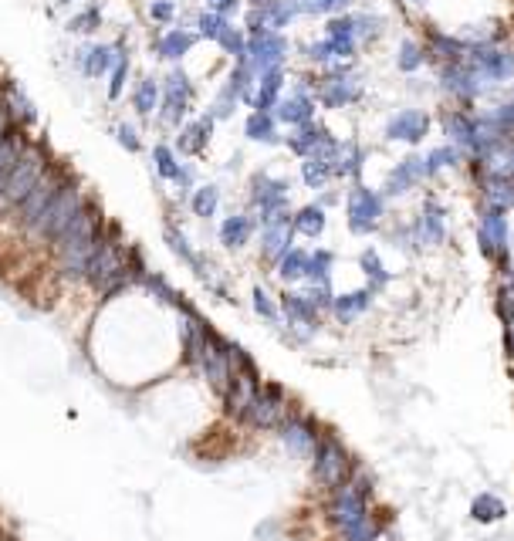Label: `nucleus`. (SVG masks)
<instances>
[{
  "label": "nucleus",
  "instance_id": "obj_57",
  "mask_svg": "<svg viewBox=\"0 0 514 541\" xmlns=\"http://www.w3.org/2000/svg\"><path fill=\"white\" fill-rule=\"evenodd\" d=\"M112 136H115V143H119L126 153H143V136H139V129L132 126V122H115L112 126Z\"/></svg>",
  "mask_w": 514,
  "mask_h": 541
},
{
  "label": "nucleus",
  "instance_id": "obj_44",
  "mask_svg": "<svg viewBox=\"0 0 514 541\" xmlns=\"http://www.w3.org/2000/svg\"><path fill=\"white\" fill-rule=\"evenodd\" d=\"M183 163H186V159L176 153V146H170V143H156L153 146V170H156V176L163 183L176 186V180H180V173H183Z\"/></svg>",
  "mask_w": 514,
  "mask_h": 541
},
{
  "label": "nucleus",
  "instance_id": "obj_26",
  "mask_svg": "<svg viewBox=\"0 0 514 541\" xmlns=\"http://www.w3.org/2000/svg\"><path fill=\"white\" fill-rule=\"evenodd\" d=\"M119 48H122L119 41H115V44H99V41L78 44L75 55H72L78 75H85V78H109V72L115 68V61H119Z\"/></svg>",
  "mask_w": 514,
  "mask_h": 541
},
{
  "label": "nucleus",
  "instance_id": "obj_59",
  "mask_svg": "<svg viewBox=\"0 0 514 541\" xmlns=\"http://www.w3.org/2000/svg\"><path fill=\"white\" fill-rule=\"evenodd\" d=\"M318 203H322V207L329 210V207H335V203H342V193H339V190H332V186H329V190L318 193Z\"/></svg>",
  "mask_w": 514,
  "mask_h": 541
},
{
  "label": "nucleus",
  "instance_id": "obj_27",
  "mask_svg": "<svg viewBox=\"0 0 514 541\" xmlns=\"http://www.w3.org/2000/svg\"><path fill=\"white\" fill-rule=\"evenodd\" d=\"M200 34L197 28H183V24H173V28H159L153 38V55L159 61H170V65H180V61L197 48Z\"/></svg>",
  "mask_w": 514,
  "mask_h": 541
},
{
  "label": "nucleus",
  "instance_id": "obj_37",
  "mask_svg": "<svg viewBox=\"0 0 514 541\" xmlns=\"http://www.w3.org/2000/svg\"><path fill=\"white\" fill-rule=\"evenodd\" d=\"M28 143H31L28 129L11 126V122H7L4 136H0V186H4L7 176H11V170L17 166V159H21L24 149H28Z\"/></svg>",
  "mask_w": 514,
  "mask_h": 541
},
{
  "label": "nucleus",
  "instance_id": "obj_7",
  "mask_svg": "<svg viewBox=\"0 0 514 541\" xmlns=\"http://www.w3.org/2000/svg\"><path fill=\"white\" fill-rule=\"evenodd\" d=\"M315 95L325 112H342L366 99V82L356 65H332L315 75Z\"/></svg>",
  "mask_w": 514,
  "mask_h": 541
},
{
  "label": "nucleus",
  "instance_id": "obj_23",
  "mask_svg": "<svg viewBox=\"0 0 514 541\" xmlns=\"http://www.w3.org/2000/svg\"><path fill=\"white\" fill-rule=\"evenodd\" d=\"M278 301H281V315H285V325L291 328V332H298L301 339H308V335H312L315 328H318V322H322V308L315 305L308 291L288 288Z\"/></svg>",
  "mask_w": 514,
  "mask_h": 541
},
{
  "label": "nucleus",
  "instance_id": "obj_51",
  "mask_svg": "<svg viewBox=\"0 0 514 541\" xmlns=\"http://www.w3.org/2000/svg\"><path fill=\"white\" fill-rule=\"evenodd\" d=\"M298 4L305 17H325L329 21L335 14H349L356 0H298Z\"/></svg>",
  "mask_w": 514,
  "mask_h": 541
},
{
  "label": "nucleus",
  "instance_id": "obj_25",
  "mask_svg": "<svg viewBox=\"0 0 514 541\" xmlns=\"http://www.w3.org/2000/svg\"><path fill=\"white\" fill-rule=\"evenodd\" d=\"M163 237H166V244H170V251L180 257V261H183L193 274H197L203 285H207V288L217 285L214 274H210V271H214V268H210V261L197 251V247L190 244V237L183 234V227L176 224V220H166V224H163Z\"/></svg>",
  "mask_w": 514,
  "mask_h": 541
},
{
  "label": "nucleus",
  "instance_id": "obj_16",
  "mask_svg": "<svg viewBox=\"0 0 514 541\" xmlns=\"http://www.w3.org/2000/svg\"><path fill=\"white\" fill-rule=\"evenodd\" d=\"M291 416V403L285 396V389L274 383H261V389L254 393L251 406L244 413V423L254 430H278Z\"/></svg>",
  "mask_w": 514,
  "mask_h": 541
},
{
  "label": "nucleus",
  "instance_id": "obj_34",
  "mask_svg": "<svg viewBox=\"0 0 514 541\" xmlns=\"http://www.w3.org/2000/svg\"><path fill=\"white\" fill-rule=\"evenodd\" d=\"M244 136H247V143H257V146H285L281 122L274 119V112H247Z\"/></svg>",
  "mask_w": 514,
  "mask_h": 541
},
{
  "label": "nucleus",
  "instance_id": "obj_32",
  "mask_svg": "<svg viewBox=\"0 0 514 541\" xmlns=\"http://www.w3.org/2000/svg\"><path fill=\"white\" fill-rule=\"evenodd\" d=\"M288 85H291L288 68H271V72L257 75L251 112H274V109H278V102H281V95L288 92Z\"/></svg>",
  "mask_w": 514,
  "mask_h": 541
},
{
  "label": "nucleus",
  "instance_id": "obj_28",
  "mask_svg": "<svg viewBox=\"0 0 514 541\" xmlns=\"http://www.w3.org/2000/svg\"><path fill=\"white\" fill-rule=\"evenodd\" d=\"M214 126H217V119L210 112H203V115H193L186 126L176 129V153L186 156V159H197L203 156L210 149V139H214Z\"/></svg>",
  "mask_w": 514,
  "mask_h": 541
},
{
  "label": "nucleus",
  "instance_id": "obj_50",
  "mask_svg": "<svg viewBox=\"0 0 514 541\" xmlns=\"http://www.w3.org/2000/svg\"><path fill=\"white\" fill-rule=\"evenodd\" d=\"M227 24H230V17L224 14H217V11H210V7H203V11L197 14V21H193V28H197V34L203 41H220V34L227 31Z\"/></svg>",
  "mask_w": 514,
  "mask_h": 541
},
{
  "label": "nucleus",
  "instance_id": "obj_49",
  "mask_svg": "<svg viewBox=\"0 0 514 541\" xmlns=\"http://www.w3.org/2000/svg\"><path fill=\"white\" fill-rule=\"evenodd\" d=\"M247 31L241 28V24H234L230 21L227 24V31L220 34V41H217V48L224 51V55L230 58V61H247Z\"/></svg>",
  "mask_w": 514,
  "mask_h": 541
},
{
  "label": "nucleus",
  "instance_id": "obj_4",
  "mask_svg": "<svg viewBox=\"0 0 514 541\" xmlns=\"http://www.w3.org/2000/svg\"><path fill=\"white\" fill-rule=\"evenodd\" d=\"M362 51V38H359V28H356V14H335L325 21L322 34L315 41L301 44V58L308 61L318 72L332 65H356Z\"/></svg>",
  "mask_w": 514,
  "mask_h": 541
},
{
  "label": "nucleus",
  "instance_id": "obj_42",
  "mask_svg": "<svg viewBox=\"0 0 514 541\" xmlns=\"http://www.w3.org/2000/svg\"><path fill=\"white\" fill-rule=\"evenodd\" d=\"M464 153H460L457 146L443 143V146H430L427 153H423V163H427V180L433 183L440 173H450V170H460L464 166Z\"/></svg>",
  "mask_w": 514,
  "mask_h": 541
},
{
  "label": "nucleus",
  "instance_id": "obj_41",
  "mask_svg": "<svg viewBox=\"0 0 514 541\" xmlns=\"http://www.w3.org/2000/svg\"><path fill=\"white\" fill-rule=\"evenodd\" d=\"M159 102H163V82L153 75H143L136 85H132V112L139 119H153L159 112Z\"/></svg>",
  "mask_w": 514,
  "mask_h": 541
},
{
  "label": "nucleus",
  "instance_id": "obj_9",
  "mask_svg": "<svg viewBox=\"0 0 514 541\" xmlns=\"http://www.w3.org/2000/svg\"><path fill=\"white\" fill-rule=\"evenodd\" d=\"M193 102H197V85L183 72L180 65H173L163 78V102H159L156 122L163 129H180L193 119Z\"/></svg>",
  "mask_w": 514,
  "mask_h": 541
},
{
  "label": "nucleus",
  "instance_id": "obj_3",
  "mask_svg": "<svg viewBox=\"0 0 514 541\" xmlns=\"http://www.w3.org/2000/svg\"><path fill=\"white\" fill-rule=\"evenodd\" d=\"M329 518L339 528L342 541H386L383 528L369 511V484L359 481V477H352V481L332 491Z\"/></svg>",
  "mask_w": 514,
  "mask_h": 541
},
{
  "label": "nucleus",
  "instance_id": "obj_54",
  "mask_svg": "<svg viewBox=\"0 0 514 541\" xmlns=\"http://www.w3.org/2000/svg\"><path fill=\"white\" fill-rule=\"evenodd\" d=\"M471 511H474V518L477 521H484V525H491V521H498L501 514H504V501L498 498V494H477L474 504H471Z\"/></svg>",
  "mask_w": 514,
  "mask_h": 541
},
{
  "label": "nucleus",
  "instance_id": "obj_56",
  "mask_svg": "<svg viewBox=\"0 0 514 541\" xmlns=\"http://www.w3.org/2000/svg\"><path fill=\"white\" fill-rule=\"evenodd\" d=\"M146 14H149V21H153L156 28H173L180 7H176V0H149Z\"/></svg>",
  "mask_w": 514,
  "mask_h": 541
},
{
  "label": "nucleus",
  "instance_id": "obj_52",
  "mask_svg": "<svg viewBox=\"0 0 514 541\" xmlns=\"http://www.w3.org/2000/svg\"><path fill=\"white\" fill-rule=\"evenodd\" d=\"M251 305H254V312L264 318V322H271V325L285 322V315H281V301H274V298L268 295V288L257 285V288L251 291Z\"/></svg>",
  "mask_w": 514,
  "mask_h": 541
},
{
  "label": "nucleus",
  "instance_id": "obj_38",
  "mask_svg": "<svg viewBox=\"0 0 514 541\" xmlns=\"http://www.w3.org/2000/svg\"><path fill=\"white\" fill-rule=\"evenodd\" d=\"M396 72L406 75V78H416L423 72V68L430 65V55H427V44H423V38H403L400 44H396Z\"/></svg>",
  "mask_w": 514,
  "mask_h": 541
},
{
  "label": "nucleus",
  "instance_id": "obj_12",
  "mask_svg": "<svg viewBox=\"0 0 514 541\" xmlns=\"http://www.w3.org/2000/svg\"><path fill=\"white\" fill-rule=\"evenodd\" d=\"M440 129H443V136H447V143L450 146H457L460 153L467 156V163L477 156H484L487 149H491L494 143L484 136V129H481V122H477V112L474 109H443L440 112Z\"/></svg>",
  "mask_w": 514,
  "mask_h": 541
},
{
  "label": "nucleus",
  "instance_id": "obj_21",
  "mask_svg": "<svg viewBox=\"0 0 514 541\" xmlns=\"http://www.w3.org/2000/svg\"><path fill=\"white\" fill-rule=\"evenodd\" d=\"M427 180V163H423V153H406L403 159H396V166L386 173L383 180V197L386 200H403L410 197L413 190H420Z\"/></svg>",
  "mask_w": 514,
  "mask_h": 541
},
{
  "label": "nucleus",
  "instance_id": "obj_15",
  "mask_svg": "<svg viewBox=\"0 0 514 541\" xmlns=\"http://www.w3.org/2000/svg\"><path fill=\"white\" fill-rule=\"evenodd\" d=\"M433 115L420 105H403V109L389 112L383 122V139L386 143H403V146H423V139L430 136Z\"/></svg>",
  "mask_w": 514,
  "mask_h": 541
},
{
  "label": "nucleus",
  "instance_id": "obj_45",
  "mask_svg": "<svg viewBox=\"0 0 514 541\" xmlns=\"http://www.w3.org/2000/svg\"><path fill=\"white\" fill-rule=\"evenodd\" d=\"M305 271H308V251L305 247H291V251L274 264V274L291 288V285H305Z\"/></svg>",
  "mask_w": 514,
  "mask_h": 541
},
{
  "label": "nucleus",
  "instance_id": "obj_53",
  "mask_svg": "<svg viewBox=\"0 0 514 541\" xmlns=\"http://www.w3.org/2000/svg\"><path fill=\"white\" fill-rule=\"evenodd\" d=\"M102 28V7L99 4H85L72 21H68V31L72 34H95Z\"/></svg>",
  "mask_w": 514,
  "mask_h": 541
},
{
  "label": "nucleus",
  "instance_id": "obj_22",
  "mask_svg": "<svg viewBox=\"0 0 514 541\" xmlns=\"http://www.w3.org/2000/svg\"><path fill=\"white\" fill-rule=\"evenodd\" d=\"M278 437H281V443H285V450L291 457H301V460L308 457V460H312L318 443H322V430H318V423L312 420V416L291 410L288 420L278 427Z\"/></svg>",
  "mask_w": 514,
  "mask_h": 541
},
{
  "label": "nucleus",
  "instance_id": "obj_29",
  "mask_svg": "<svg viewBox=\"0 0 514 541\" xmlns=\"http://www.w3.org/2000/svg\"><path fill=\"white\" fill-rule=\"evenodd\" d=\"M0 109H4L11 126L31 129L38 122V109H34V102L24 95V88L14 78H0Z\"/></svg>",
  "mask_w": 514,
  "mask_h": 541
},
{
  "label": "nucleus",
  "instance_id": "obj_2",
  "mask_svg": "<svg viewBox=\"0 0 514 541\" xmlns=\"http://www.w3.org/2000/svg\"><path fill=\"white\" fill-rule=\"evenodd\" d=\"M471 173L481 193V207L514 210V136L498 139L484 156L471 159Z\"/></svg>",
  "mask_w": 514,
  "mask_h": 541
},
{
  "label": "nucleus",
  "instance_id": "obj_20",
  "mask_svg": "<svg viewBox=\"0 0 514 541\" xmlns=\"http://www.w3.org/2000/svg\"><path fill=\"white\" fill-rule=\"evenodd\" d=\"M295 210H285V214H278L274 220H268V224H261V230H257V247H261V261L264 264H278L281 257H285L291 247H295Z\"/></svg>",
  "mask_w": 514,
  "mask_h": 541
},
{
  "label": "nucleus",
  "instance_id": "obj_31",
  "mask_svg": "<svg viewBox=\"0 0 514 541\" xmlns=\"http://www.w3.org/2000/svg\"><path fill=\"white\" fill-rule=\"evenodd\" d=\"M369 166V149L359 139H342L339 153H335V180L339 183H362V173Z\"/></svg>",
  "mask_w": 514,
  "mask_h": 541
},
{
  "label": "nucleus",
  "instance_id": "obj_58",
  "mask_svg": "<svg viewBox=\"0 0 514 541\" xmlns=\"http://www.w3.org/2000/svg\"><path fill=\"white\" fill-rule=\"evenodd\" d=\"M207 7H210V11H217V14H224V17H230V21H234V17L244 11V0H207Z\"/></svg>",
  "mask_w": 514,
  "mask_h": 541
},
{
  "label": "nucleus",
  "instance_id": "obj_36",
  "mask_svg": "<svg viewBox=\"0 0 514 541\" xmlns=\"http://www.w3.org/2000/svg\"><path fill=\"white\" fill-rule=\"evenodd\" d=\"M372 291L369 288H356V291H342V295H335V301H332V318L339 325H352L356 318H362L369 312V305H372Z\"/></svg>",
  "mask_w": 514,
  "mask_h": 541
},
{
  "label": "nucleus",
  "instance_id": "obj_13",
  "mask_svg": "<svg viewBox=\"0 0 514 541\" xmlns=\"http://www.w3.org/2000/svg\"><path fill=\"white\" fill-rule=\"evenodd\" d=\"M318 95H315V78H295L288 85V92L281 95L278 109H274V119L281 122V129H301L318 122Z\"/></svg>",
  "mask_w": 514,
  "mask_h": 541
},
{
  "label": "nucleus",
  "instance_id": "obj_48",
  "mask_svg": "<svg viewBox=\"0 0 514 541\" xmlns=\"http://www.w3.org/2000/svg\"><path fill=\"white\" fill-rule=\"evenodd\" d=\"M119 61H115V68L109 72V85H105V95H109V102H119L122 92H126L129 85V75H132V58H129V48L126 41H119Z\"/></svg>",
  "mask_w": 514,
  "mask_h": 541
},
{
  "label": "nucleus",
  "instance_id": "obj_33",
  "mask_svg": "<svg viewBox=\"0 0 514 541\" xmlns=\"http://www.w3.org/2000/svg\"><path fill=\"white\" fill-rule=\"evenodd\" d=\"M335 153H339V149H335ZM335 153H315V156L301 159L298 176H301V186H305V190L322 193L335 183Z\"/></svg>",
  "mask_w": 514,
  "mask_h": 541
},
{
  "label": "nucleus",
  "instance_id": "obj_40",
  "mask_svg": "<svg viewBox=\"0 0 514 541\" xmlns=\"http://www.w3.org/2000/svg\"><path fill=\"white\" fill-rule=\"evenodd\" d=\"M295 234L298 237H305V241H318V237L329 230V210L322 207L318 200H312V203H305V207H298L295 210Z\"/></svg>",
  "mask_w": 514,
  "mask_h": 541
},
{
  "label": "nucleus",
  "instance_id": "obj_24",
  "mask_svg": "<svg viewBox=\"0 0 514 541\" xmlns=\"http://www.w3.org/2000/svg\"><path fill=\"white\" fill-rule=\"evenodd\" d=\"M342 143V136L325 126V122H312V126H301V129H288L285 136V146L291 156L305 159V156H315V153H335Z\"/></svg>",
  "mask_w": 514,
  "mask_h": 541
},
{
  "label": "nucleus",
  "instance_id": "obj_47",
  "mask_svg": "<svg viewBox=\"0 0 514 541\" xmlns=\"http://www.w3.org/2000/svg\"><path fill=\"white\" fill-rule=\"evenodd\" d=\"M356 14V28H359V38H362V48H372L383 34L389 31V17L379 14V11H352Z\"/></svg>",
  "mask_w": 514,
  "mask_h": 541
},
{
  "label": "nucleus",
  "instance_id": "obj_17",
  "mask_svg": "<svg viewBox=\"0 0 514 541\" xmlns=\"http://www.w3.org/2000/svg\"><path fill=\"white\" fill-rule=\"evenodd\" d=\"M447 207L433 197V193H427L420 203V210L413 214L410 220V230H413V241H416V251H430V247H443L447 244Z\"/></svg>",
  "mask_w": 514,
  "mask_h": 541
},
{
  "label": "nucleus",
  "instance_id": "obj_39",
  "mask_svg": "<svg viewBox=\"0 0 514 541\" xmlns=\"http://www.w3.org/2000/svg\"><path fill=\"white\" fill-rule=\"evenodd\" d=\"M359 271H362V278H366V288L372 291V295H379V291H386L389 285H393V271L386 268L379 247H372V244L359 254Z\"/></svg>",
  "mask_w": 514,
  "mask_h": 541
},
{
  "label": "nucleus",
  "instance_id": "obj_30",
  "mask_svg": "<svg viewBox=\"0 0 514 541\" xmlns=\"http://www.w3.org/2000/svg\"><path fill=\"white\" fill-rule=\"evenodd\" d=\"M257 230H261V224H257L254 210H241V214H227L224 220H220L217 237H220V244H224L227 251H241V247H247L254 241Z\"/></svg>",
  "mask_w": 514,
  "mask_h": 541
},
{
  "label": "nucleus",
  "instance_id": "obj_6",
  "mask_svg": "<svg viewBox=\"0 0 514 541\" xmlns=\"http://www.w3.org/2000/svg\"><path fill=\"white\" fill-rule=\"evenodd\" d=\"M85 203H88V197H85L82 183H78V176L72 173L68 176V183L58 190V197L48 203V210L41 214L38 227L31 230V237L34 241H44V244H55L58 237L72 227V220L85 210Z\"/></svg>",
  "mask_w": 514,
  "mask_h": 541
},
{
  "label": "nucleus",
  "instance_id": "obj_5",
  "mask_svg": "<svg viewBox=\"0 0 514 541\" xmlns=\"http://www.w3.org/2000/svg\"><path fill=\"white\" fill-rule=\"evenodd\" d=\"M51 166L55 163H51L48 149L41 143H28V149H24L21 159H17V166L11 170V176H7L4 186H0V214H14V210L34 193V186L51 173Z\"/></svg>",
  "mask_w": 514,
  "mask_h": 541
},
{
  "label": "nucleus",
  "instance_id": "obj_8",
  "mask_svg": "<svg viewBox=\"0 0 514 541\" xmlns=\"http://www.w3.org/2000/svg\"><path fill=\"white\" fill-rule=\"evenodd\" d=\"M386 224V197L369 183H352L345 190V227L352 237H372Z\"/></svg>",
  "mask_w": 514,
  "mask_h": 541
},
{
  "label": "nucleus",
  "instance_id": "obj_55",
  "mask_svg": "<svg viewBox=\"0 0 514 541\" xmlns=\"http://www.w3.org/2000/svg\"><path fill=\"white\" fill-rule=\"evenodd\" d=\"M237 109H241V99H237V95L224 85V88H220V92H217V99L210 102V109H207V112L214 115L217 122H227V119H234Z\"/></svg>",
  "mask_w": 514,
  "mask_h": 541
},
{
  "label": "nucleus",
  "instance_id": "obj_18",
  "mask_svg": "<svg viewBox=\"0 0 514 541\" xmlns=\"http://www.w3.org/2000/svg\"><path fill=\"white\" fill-rule=\"evenodd\" d=\"M68 176H72V170L68 166H51V173L44 176V180L34 186V193L28 200L21 203V207L14 210V220H17V227L24 230V234L31 237V230L38 227V220H41V214L48 210V203L58 197V190L61 186L68 183Z\"/></svg>",
  "mask_w": 514,
  "mask_h": 541
},
{
  "label": "nucleus",
  "instance_id": "obj_43",
  "mask_svg": "<svg viewBox=\"0 0 514 541\" xmlns=\"http://www.w3.org/2000/svg\"><path fill=\"white\" fill-rule=\"evenodd\" d=\"M220 200H224V193H220L217 183H200L197 190L190 193V200H186V207H190L193 217L200 220H214L220 214Z\"/></svg>",
  "mask_w": 514,
  "mask_h": 541
},
{
  "label": "nucleus",
  "instance_id": "obj_11",
  "mask_svg": "<svg viewBox=\"0 0 514 541\" xmlns=\"http://www.w3.org/2000/svg\"><path fill=\"white\" fill-rule=\"evenodd\" d=\"M477 247L491 264H498L504 271L514 257V234H511V214L508 210L481 207L477 217Z\"/></svg>",
  "mask_w": 514,
  "mask_h": 541
},
{
  "label": "nucleus",
  "instance_id": "obj_1",
  "mask_svg": "<svg viewBox=\"0 0 514 541\" xmlns=\"http://www.w3.org/2000/svg\"><path fill=\"white\" fill-rule=\"evenodd\" d=\"M105 227L109 220L102 217V207L95 200L85 203V210L72 220V227L58 237L55 244V261H58V274L68 281H85L88 261H92L95 247H99Z\"/></svg>",
  "mask_w": 514,
  "mask_h": 541
},
{
  "label": "nucleus",
  "instance_id": "obj_10",
  "mask_svg": "<svg viewBox=\"0 0 514 541\" xmlns=\"http://www.w3.org/2000/svg\"><path fill=\"white\" fill-rule=\"evenodd\" d=\"M247 207L257 214V224H268L291 207V180L271 170H257L247 183Z\"/></svg>",
  "mask_w": 514,
  "mask_h": 541
},
{
  "label": "nucleus",
  "instance_id": "obj_35",
  "mask_svg": "<svg viewBox=\"0 0 514 541\" xmlns=\"http://www.w3.org/2000/svg\"><path fill=\"white\" fill-rule=\"evenodd\" d=\"M335 264H339V254H335L332 247H312V251H308L305 288H329L332 291Z\"/></svg>",
  "mask_w": 514,
  "mask_h": 541
},
{
  "label": "nucleus",
  "instance_id": "obj_19",
  "mask_svg": "<svg viewBox=\"0 0 514 541\" xmlns=\"http://www.w3.org/2000/svg\"><path fill=\"white\" fill-rule=\"evenodd\" d=\"M247 65L254 68V75H264L271 68H288L291 58V41L281 31H261V34H247Z\"/></svg>",
  "mask_w": 514,
  "mask_h": 541
},
{
  "label": "nucleus",
  "instance_id": "obj_46",
  "mask_svg": "<svg viewBox=\"0 0 514 541\" xmlns=\"http://www.w3.org/2000/svg\"><path fill=\"white\" fill-rule=\"evenodd\" d=\"M224 85L237 95V99H241V105L251 109L254 88H257V75H254V68L247 65V61H234V68H230V75H227Z\"/></svg>",
  "mask_w": 514,
  "mask_h": 541
},
{
  "label": "nucleus",
  "instance_id": "obj_14",
  "mask_svg": "<svg viewBox=\"0 0 514 541\" xmlns=\"http://www.w3.org/2000/svg\"><path fill=\"white\" fill-rule=\"evenodd\" d=\"M312 474H315V481L322 487H329V491L342 487L345 481H352V460L339 437L322 433V443H318V450L312 457Z\"/></svg>",
  "mask_w": 514,
  "mask_h": 541
}]
</instances>
